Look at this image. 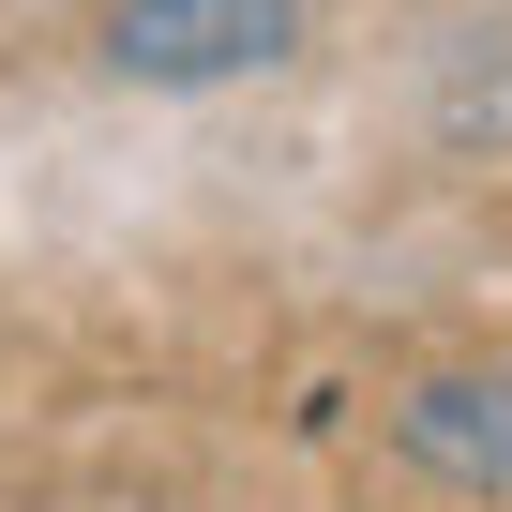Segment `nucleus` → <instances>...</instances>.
Returning a JSON list of instances; mask_svg holds the SVG:
<instances>
[{
    "label": "nucleus",
    "instance_id": "1",
    "mask_svg": "<svg viewBox=\"0 0 512 512\" xmlns=\"http://www.w3.org/2000/svg\"><path fill=\"white\" fill-rule=\"evenodd\" d=\"M302 46V0H106L91 61L121 91H226V76H272Z\"/></svg>",
    "mask_w": 512,
    "mask_h": 512
},
{
    "label": "nucleus",
    "instance_id": "2",
    "mask_svg": "<svg viewBox=\"0 0 512 512\" xmlns=\"http://www.w3.org/2000/svg\"><path fill=\"white\" fill-rule=\"evenodd\" d=\"M392 452L422 482H452V497H512V377H407Z\"/></svg>",
    "mask_w": 512,
    "mask_h": 512
}]
</instances>
